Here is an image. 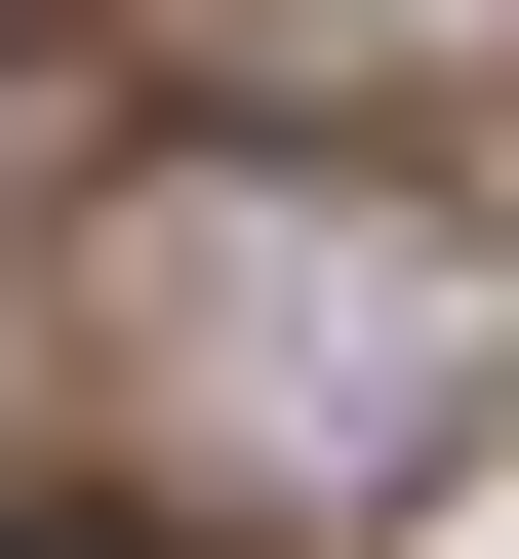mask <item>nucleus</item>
I'll return each mask as SVG.
<instances>
[{
	"label": "nucleus",
	"instance_id": "1",
	"mask_svg": "<svg viewBox=\"0 0 519 559\" xmlns=\"http://www.w3.org/2000/svg\"><path fill=\"white\" fill-rule=\"evenodd\" d=\"M200 320V400H240L280 479H400V440H480V360H519V280L439 240V200H359V160H161V240H120Z\"/></svg>",
	"mask_w": 519,
	"mask_h": 559
},
{
	"label": "nucleus",
	"instance_id": "2",
	"mask_svg": "<svg viewBox=\"0 0 519 559\" xmlns=\"http://www.w3.org/2000/svg\"><path fill=\"white\" fill-rule=\"evenodd\" d=\"M0 559H161V520H0Z\"/></svg>",
	"mask_w": 519,
	"mask_h": 559
}]
</instances>
